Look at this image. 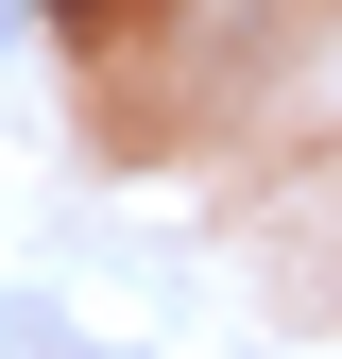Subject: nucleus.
<instances>
[{
    "label": "nucleus",
    "instance_id": "nucleus-1",
    "mask_svg": "<svg viewBox=\"0 0 342 359\" xmlns=\"http://www.w3.org/2000/svg\"><path fill=\"white\" fill-rule=\"evenodd\" d=\"M0 34H18V0H0Z\"/></svg>",
    "mask_w": 342,
    "mask_h": 359
}]
</instances>
